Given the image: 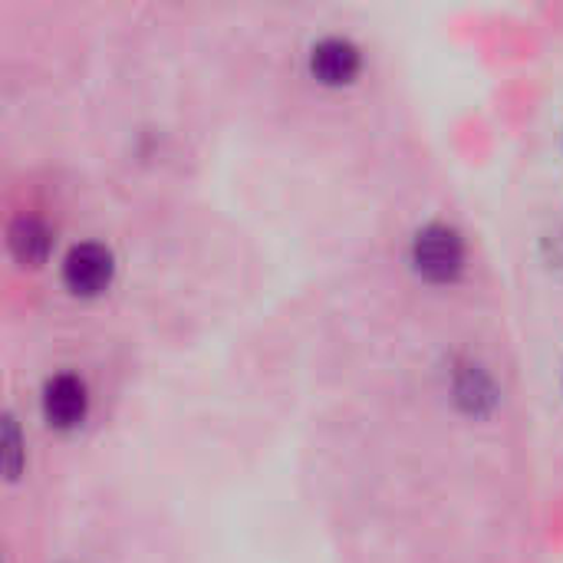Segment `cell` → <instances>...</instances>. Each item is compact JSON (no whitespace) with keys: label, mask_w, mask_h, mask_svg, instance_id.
Masks as SVG:
<instances>
[{"label":"cell","mask_w":563,"mask_h":563,"mask_svg":"<svg viewBox=\"0 0 563 563\" xmlns=\"http://www.w3.org/2000/svg\"><path fill=\"white\" fill-rule=\"evenodd\" d=\"M412 267L429 284H452L465 271V241L449 224H426L416 231L409 247Z\"/></svg>","instance_id":"obj_1"},{"label":"cell","mask_w":563,"mask_h":563,"mask_svg":"<svg viewBox=\"0 0 563 563\" xmlns=\"http://www.w3.org/2000/svg\"><path fill=\"white\" fill-rule=\"evenodd\" d=\"M115 274V261L112 251L99 241H82L73 244L66 261H63V284L76 294V297H96L112 284Z\"/></svg>","instance_id":"obj_2"},{"label":"cell","mask_w":563,"mask_h":563,"mask_svg":"<svg viewBox=\"0 0 563 563\" xmlns=\"http://www.w3.org/2000/svg\"><path fill=\"white\" fill-rule=\"evenodd\" d=\"M40 406H43V419L53 429L73 432L82 426V419L89 412V389L76 373H56L46 379Z\"/></svg>","instance_id":"obj_3"},{"label":"cell","mask_w":563,"mask_h":563,"mask_svg":"<svg viewBox=\"0 0 563 563\" xmlns=\"http://www.w3.org/2000/svg\"><path fill=\"white\" fill-rule=\"evenodd\" d=\"M363 69V53L350 36H323L310 49V73L323 86H350Z\"/></svg>","instance_id":"obj_4"},{"label":"cell","mask_w":563,"mask_h":563,"mask_svg":"<svg viewBox=\"0 0 563 563\" xmlns=\"http://www.w3.org/2000/svg\"><path fill=\"white\" fill-rule=\"evenodd\" d=\"M452 396H455L459 409L475 416V419L492 416L498 409V399H501L492 373L482 363H459L455 366V373H452Z\"/></svg>","instance_id":"obj_5"},{"label":"cell","mask_w":563,"mask_h":563,"mask_svg":"<svg viewBox=\"0 0 563 563\" xmlns=\"http://www.w3.org/2000/svg\"><path fill=\"white\" fill-rule=\"evenodd\" d=\"M7 247H10V254H13L23 267H40V264H46V257H49L53 234H49V228H46L40 218L20 214V218H13L10 228H7Z\"/></svg>","instance_id":"obj_6"},{"label":"cell","mask_w":563,"mask_h":563,"mask_svg":"<svg viewBox=\"0 0 563 563\" xmlns=\"http://www.w3.org/2000/svg\"><path fill=\"white\" fill-rule=\"evenodd\" d=\"M3 468H7V478H20V468H23V445H20V429H16V419L7 412L3 416Z\"/></svg>","instance_id":"obj_7"},{"label":"cell","mask_w":563,"mask_h":563,"mask_svg":"<svg viewBox=\"0 0 563 563\" xmlns=\"http://www.w3.org/2000/svg\"><path fill=\"white\" fill-rule=\"evenodd\" d=\"M548 247H551V257L558 261V267H563V228L548 238Z\"/></svg>","instance_id":"obj_8"}]
</instances>
